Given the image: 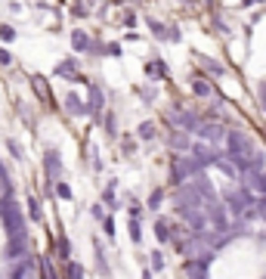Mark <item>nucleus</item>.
I'll list each match as a JSON object with an SVG mask.
<instances>
[{"mask_svg": "<svg viewBox=\"0 0 266 279\" xmlns=\"http://www.w3.org/2000/svg\"><path fill=\"white\" fill-rule=\"evenodd\" d=\"M143 279H152V273H149V270H143Z\"/></svg>", "mask_w": 266, "mask_h": 279, "instance_id": "nucleus-4", "label": "nucleus"}, {"mask_svg": "<svg viewBox=\"0 0 266 279\" xmlns=\"http://www.w3.org/2000/svg\"><path fill=\"white\" fill-rule=\"evenodd\" d=\"M167 236H170V232H167V224L161 220V224H158V239H161V242H167Z\"/></svg>", "mask_w": 266, "mask_h": 279, "instance_id": "nucleus-1", "label": "nucleus"}, {"mask_svg": "<svg viewBox=\"0 0 266 279\" xmlns=\"http://www.w3.org/2000/svg\"><path fill=\"white\" fill-rule=\"evenodd\" d=\"M68 276H72V279H80V267H77V264H68Z\"/></svg>", "mask_w": 266, "mask_h": 279, "instance_id": "nucleus-2", "label": "nucleus"}, {"mask_svg": "<svg viewBox=\"0 0 266 279\" xmlns=\"http://www.w3.org/2000/svg\"><path fill=\"white\" fill-rule=\"evenodd\" d=\"M59 195H62V199H72V189H68V186L62 183V186H59Z\"/></svg>", "mask_w": 266, "mask_h": 279, "instance_id": "nucleus-3", "label": "nucleus"}]
</instances>
